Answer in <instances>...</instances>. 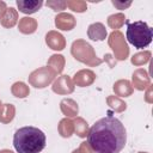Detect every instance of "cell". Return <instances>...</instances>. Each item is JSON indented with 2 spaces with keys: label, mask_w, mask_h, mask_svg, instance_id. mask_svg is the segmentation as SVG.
<instances>
[{
  "label": "cell",
  "mask_w": 153,
  "mask_h": 153,
  "mask_svg": "<svg viewBox=\"0 0 153 153\" xmlns=\"http://www.w3.org/2000/svg\"><path fill=\"white\" fill-rule=\"evenodd\" d=\"M87 142L94 153H120L127 142V130L118 118L109 115L88 129Z\"/></svg>",
  "instance_id": "1"
},
{
  "label": "cell",
  "mask_w": 153,
  "mask_h": 153,
  "mask_svg": "<svg viewBox=\"0 0 153 153\" xmlns=\"http://www.w3.org/2000/svg\"><path fill=\"white\" fill-rule=\"evenodd\" d=\"M45 143V134L37 127H22L13 135V146L18 153H39L44 149Z\"/></svg>",
  "instance_id": "2"
},
{
  "label": "cell",
  "mask_w": 153,
  "mask_h": 153,
  "mask_svg": "<svg viewBox=\"0 0 153 153\" xmlns=\"http://www.w3.org/2000/svg\"><path fill=\"white\" fill-rule=\"evenodd\" d=\"M126 23H127L126 38L130 44L134 45V48L143 49L151 44L153 32L146 22L137 20L134 23H129L128 20H126Z\"/></svg>",
  "instance_id": "3"
},
{
  "label": "cell",
  "mask_w": 153,
  "mask_h": 153,
  "mask_svg": "<svg viewBox=\"0 0 153 153\" xmlns=\"http://www.w3.org/2000/svg\"><path fill=\"white\" fill-rule=\"evenodd\" d=\"M71 54L76 61L85 63L90 67L99 66L103 62V60L97 56L93 47L85 39H75L72 43Z\"/></svg>",
  "instance_id": "4"
},
{
  "label": "cell",
  "mask_w": 153,
  "mask_h": 153,
  "mask_svg": "<svg viewBox=\"0 0 153 153\" xmlns=\"http://www.w3.org/2000/svg\"><path fill=\"white\" fill-rule=\"evenodd\" d=\"M56 75L57 74L53 68H50L49 66H44L31 72L27 76V80L29 84L35 88H45L51 82H54Z\"/></svg>",
  "instance_id": "5"
},
{
  "label": "cell",
  "mask_w": 153,
  "mask_h": 153,
  "mask_svg": "<svg viewBox=\"0 0 153 153\" xmlns=\"http://www.w3.org/2000/svg\"><path fill=\"white\" fill-rule=\"evenodd\" d=\"M108 44L111 48V50L114 53V56H115L114 59L116 61H124V60L128 59L129 47H128V43L124 38V35L121 31H118V30L112 31L109 35Z\"/></svg>",
  "instance_id": "6"
},
{
  "label": "cell",
  "mask_w": 153,
  "mask_h": 153,
  "mask_svg": "<svg viewBox=\"0 0 153 153\" xmlns=\"http://www.w3.org/2000/svg\"><path fill=\"white\" fill-rule=\"evenodd\" d=\"M74 84H73V80L71 79L69 75H60L57 79L54 80L53 82V86H51V90L53 92H55L56 94H71L73 93L74 91Z\"/></svg>",
  "instance_id": "7"
},
{
  "label": "cell",
  "mask_w": 153,
  "mask_h": 153,
  "mask_svg": "<svg viewBox=\"0 0 153 153\" xmlns=\"http://www.w3.org/2000/svg\"><path fill=\"white\" fill-rule=\"evenodd\" d=\"M151 85V78L146 69L137 68L133 72L131 75V86L137 91H143Z\"/></svg>",
  "instance_id": "8"
},
{
  "label": "cell",
  "mask_w": 153,
  "mask_h": 153,
  "mask_svg": "<svg viewBox=\"0 0 153 153\" xmlns=\"http://www.w3.org/2000/svg\"><path fill=\"white\" fill-rule=\"evenodd\" d=\"M45 43L47 45L55 50V51H61L66 48V38L63 37L62 33L55 30H50L45 35Z\"/></svg>",
  "instance_id": "9"
},
{
  "label": "cell",
  "mask_w": 153,
  "mask_h": 153,
  "mask_svg": "<svg viewBox=\"0 0 153 153\" xmlns=\"http://www.w3.org/2000/svg\"><path fill=\"white\" fill-rule=\"evenodd\" d=\"M96 73L91 69H80L73 76V84L79 87H87L92 85L96 80Z\"/></svg>",
  "instance_id": "10"
},
{
  "label": "cell",
  "mask_w": 153,
  "mask_h": 153,
  "mask_svg": "<svg viewBox=\"0 0 153 153\" xmlns=\"http://www.w3.org/2000/svg\"><path fill=\"white\" fill-rule=\"evenodd\" d=\"M55 25L59 30L62 31H71L72 29L75 27L76 25V19L74 18L73 14L61 12L55 17Z\"/></svg>",
  "instance_id": "11"
},
{
  "label": "cell",
  "mask_w": 153,
  "mask_h": 153,
  "mask_svg": "<svg viewBox=\"0 0 153 153\" xmlns=\"http://www.w3.org/2000/svg\"><path fill=\"white\" fill-rule=\"evenodd\" d=\"M42 0H17V7L19 12L24 14H32L36 13L43 6Z\"/></svg>",
  "instance_id": "12"
},
{
  "label": "cell",
  "mask_w": 153,
  "mask_h": 153,
  "mask_svg": "<svg viewBox=\"0 0 153 153\" xmlns=\"http://www.w3.org/2000/svg\"><path fill=\"white\" fill-rule=\"evenodd\" d=\"M87 36L92 41H104L108 36L106 29L103 23H92L87 27Z\"/></svg>",
  "instance_id": "13"
},
{
  "label": "cell",
  "mask_w": 153,
  "mask_h": 153,
  "mask_svg": "<svg viewBox=\"0 0 153 153\" xmlns=\"http://www.w3.org/2000/svg\"><path fill=\"white\" fill-rule=\"evenodd\" d=\"M112 90H114L116 97H123V98L131 96L133 92H134V88L131 86V82L129 80H127V79H120V80H117L114 84Z\"/></svg>",
  "instance_id": "14"
},
{
  "label": "cell",
  "mask_w": 153,
  "mask_h": 153,
  "mask_svg": "<svg viewBox=\"0 0 153 153\" xmlns=\"http://www.w3.org/2000/svg\"><path fill=\"white\" fill-rule=\"evenodd\" d=\"M60 109H61V112L67 118L76 117L78 116V112H79L78 103L74 99H72V98H63L60 102Z\"/></svg>",
  "instance_id": "15"
},
{
  "label": "cell",
  "mask_w": 153,
  "mask_h": 153,
  "mask_svg": "<svg viewBox=\"0 0 153 153\" xmlns=\"http://www.w3.org/2000/svg\"><path fill=\"white\" fill-rule=\"evenodd\" d=\"M37 26H38L37 20L31 17H23L19 19V23H18V30L24 35L33 33L37 30Z\"/></svg>",
  "instance_id": "16"
},
{
  "label": "cell",
  "mask_w": 153,
  "mask_h": 153,
  "mask_svg": "<svg viewBox=\"0 0 153 153\" xmlns=\"http://www.w3.org/2000/svg\"><path fill=\"white\" fill-rule=\"evenodd\" d=\"M0 23L6 29L13 27L18 23V11L14 7H7L2 18L0 19Z\"/></svg>",
  "instance_id": "17"
},
{
  "label": "cell",
  "mask_w": 153,
  "mask_h": 153,
  "mask_svg": "<svg viewBox=\"0 0 153 153\" xmlns=\"http://www.w3.org/2000/svg\"><path fill=\"white\" fill-rule=\"evenodd\" d=\"M57 131L62 137H71L74 134V123L71 118H62L57 124Z\"/></svg>",
  "instance_id": "18"
},
{
  "label": "cell",
  "mask_w": 153,
  "mask_h": 153,
  "mask_svg": "<svg viewBox=\"0 0 153 153\" xmlns=\"http://www.w3.org/2000/svg\"><path fill=\"white\" fill-rule=\"evenodd\" d=\"M16 116V106L13 104H2L0 106V122L7 124L13 121Z\"/></svg>",
  "instance_id": "19"
},
{
  "label": "cell",
  "mask_w": 153,
  "mask_h": 153,
  "mask_svg": "<svg viewBox=\"0 0 153 153\" xmlns=\"http://www.w3.org/2000/svg\"><path fill=\"white\" fill-rule=\"evenodd\" d=\"M65 65H66V60H65V56L61 55V54H54V55H51L48 59V62H47V66H49L50 68H53L56 72V74H60L63 71Z\"/></svg>",
  "instance_id": "20"
},
{
  "label": "cell",
  "mask_w": 153,
  "mask_h": 153,
  "mask_svg": "<svg viewBox=\"0 0 153 153\" xmlns=\"http://www.w3.org/2000/svg\"><path fill=\"white\" fill-rule=\"evenodd\" d=\"M73 123H74V133L81 139L86 137L87 134H88V123H87V121L84 120L82 117L76 116L73 120Z\"/></svg>",
  "instance_id": "21"
},
{
  "label": "cell",
  "mask_w": 153,
  "mask_h": 153,
  "mask_svg": "<svg viewBox=\"0 0 153 153\" xmlns=\"http://www.w3.org/2000/svg\"><path fill=\"white\" fill-rule=\"evenodd\" d=\"M11 93L16 98H26L30 94V88L29 86L23 82V81H16L11 86Z\"/></svg>",
  "instance_id": "22"
},
{
  "label": "cell",
  "mask_w": 153,
  "mask_h": 153,
  "mask_svg": "<svg viewBox=\"0 0 153 153\" xmlns=\"http://www.w3.org/2000/svg\"><path fill=\"white\" fill-rule=\"evenodd\" d=\"M106 104L110 109H112L116 112H123L127 109V103L116 96H108L106 97Z\"/></svg>",
  "instance_id": "23"
},
{
  "label": "cell",
  "mask_w": 153,
  "mask_h": 153,
  "mask_svg": "<svg viewBox=\"0 0 153 153\" xmlns=\"http://www.w3.org/2000/svg\"><path fill=\"white\" fill-rule=\"evenodd\" d=\"M126 16L123 14V13H114V14H111V16H109L108 17V25H109V27H111V29H114V31H116V30H118L120 27H122L123 26V24L126 23Z\"/></svg>",
  "instance_id": "24"
},
{
  "label": "cell",
  "mask_w": 153,
  "mask_h": 153,
  "mask_svg": "<svg viewBox=\"0 0 153 153\" xmlns=\"http://www.w3.org/2000/svg\"><path fill=\"white\" fill-rule=\"evenodd\" d=\"M151 51L149 50H143V51H140V53H136L135 55H133V57H131V63L134 65V66H137V67H140V66H143V65H146L147 62H149V60H151Z\"/></svg>",
  "instance_id": "25"
},
{
  "label": "cell",
  "mask_w": 153,
  "mask_h": 153,
  "mask_svg": "<svg viewBox=\"0 0 153 153\" xmlns=\"http://www.w3.org/2000/svg\"><path fill=\"white\" fill-rule=\"evenodd\" d=\"M66 4H67V7H69L73 12L82 13V12H85L87 10L86 1H81V0H67Z\"/></svg>",
  "instance_id": "26"
},
{
  "label": "cell",
  "mask_w": 153,
  "mask_h": 153,
  "mask_svg": "<svg viewBox=\"0 0 153 153\" xmlns=\"http://www.w3.org/2000/svg\"><path fill=\"white\" fill-rule=\"evenodd\" d=\"M45 5H47L48 7H50L53 11L60 12V13H61V11H63V10L67 7L66 1H62V0H57V1H56V0H55V1H47Z\"/></svg>",
  "instance_id": "27"
},
{
  "label": "cell",
  "mask_w": 153,
  "mask_h": 153,
  "mask_svg": "<svg viewBox=\"0 0 153 153\" xmlns=\"http://www.w3.org/2000/svg\"><path fill=\"white\" fill-rule=\"evenodd\" d=\"M72 153H94V152H93V151H92V148L90 147L88 142L84 141V142H81V143H80V146H79L76 149H74Z\"/></svg>",
  "instance_id": "28"
},
{
  "label": "cell",
  "mask_w": 153,
  "mask_h": 153,
  "mask_svg": "<svg viewBox=\"0 0 153 153\" xmlns=\"http://www.w3.org/2000/svg\"><path fill=\"white\" fill-rule=\"evenodd\" d=\"M152 93H153V86L149 85L146 88V94H145V102L148 103V104H152L153 103V96H152Z\"/></svg>",
  "instance_id": "29"
},
{
  "label": "cell",
  "mask_w": 153,
  "mask_h": 153,
  "mask_svg": "<svg viewBox=\"0 0 153 153\" xmlns=\"http://www.w3.org/2000/svg\"><path fill=\"white\" fill-rule=\"evenodd\" d=\"M111 2H112V5H114L115 7H117L118 10H124V8H127V7H129V6L131 5V1H128V2H121V1H115V0H112Z\"/></svg>",
  "instance_id": "30"
},
{
  "label": "cell",
  "mask_w": 153,
  "mask_h": 153,
  "mask_svg": "<svg viewBox=\"0 0 153 153\" xmlns=\"http://www.w3.org/2000/svg\"><path fill=\"white\" fill-rule=\"evenodd\" d=\"M6 8H7V6H6V2L0 0V19L2 18V16H4V13H5Z\"/></svg>",
  "instance_id": "31"
},
{
  "label": "cell",
  "mask_w": 153,
  "mask_h": 153,
  "mask_svg": "<svg viewBox=\"0 0 153 153\" xmlns=\"http://www.w3.org/2000/svg\"><path fill=\"white\" fill-rule=\"evenodd\" d=\"M0 153H13V152H12L11 149H1Z\"/></svg>",
  "instance_id": "32"
},
{
  "label": "cell",
  "mask_w": 153,
  "mask_h": 153,
  "mask_svg": "<svg viewBox=\"0 0 153 153\" xmlns=\"http://www.w3.org/2000/svg\"><path fill=\"white\" fill-rule=\"evenodd\" d=\"M137 153H148V152H137Z\"/></svg>",
  "instance_id": "33"
},
{
  "label": "cell",
  "mask_w": 153,
  "mask_h": 153,
  "mask_svg": "<svg viewBox=\"0 0 153 153\" xmlns=\"http://www.w3.org/2000/svg\"><path fill=\"white\" fill-rule=\"evenodd\" d=\"M1 105H2V102H1V100H0V106H1Z\"/></svg>",
  "instance_id": "34"
}]
</instances>
